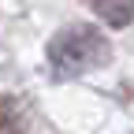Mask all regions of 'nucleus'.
<instances>
[{
  "mask_svg": "<svg viewBox=\"0 0 134 134\" xmlns=\"http://www.w3.org/2000/svg\"><path fill=\"white\" fill-rule=\"evenodd\" d=\"M48 56H52V63L60 67V71H90V67H100L108 60V41L100 37L97 30L90 26H71L52 37V45H48Z\"/></svg>",
  "mask_w": 134,
  "mask_h": 134,
  "instance_id": "obj_1",
  "label": "nucleus"
},
{
  "mask_svg": "<svg viewBox=\"0 0 134 134\" xmlns=\"http://www.w3.org/2000/svg\"><path fill=\"white\" fill-rule=\"evenodd\" d=\"M90 4L108 26H130L134 23V0H90Z\"/></svg>",
  "mask_w": 134,
  "mask_h": 134,
  "instance_id": "obj_2",
  "label": "nucleus"
},
{
  "mask_svg": "<svg viewBox=\"0 0 134 134\" xmlns=\"http://www.w3.org/2000/svg\"><path fill=\"white\" fill-rule=\"evenodd\" d=\"M8 127V108H4V100H0V130Z\"/></svg>",
  "mask_w": 134,
  "mask_h": 134,
  "instance_id": "obj_3",
  "label": "nucleus"
}]
</instances>
